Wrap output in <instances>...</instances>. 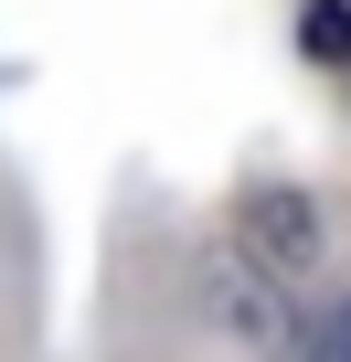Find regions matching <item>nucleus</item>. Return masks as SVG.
Instances as JSON below:
<instances>
[{
  "mask_svg": "<svg viewBox=\"0 0 351 362\" xmlns=\"http://www.w3.org/2000/svg\"><path fill=\"white\" fill-rule=\"evenodd\" d=\"M298 33H309V54H319V64H351V0H309Z\"/></svg>",
  "mask_w": 351,
  "mask_h": 362,
  "instance_id": "f03ea898",
  "label": "nucleus"
},
{
  "mask_svg": "<svg viewBox=\"0 0 351 362\" xmlns=\"http://www.w3.org/2000/svg\"><path fill=\"white\" fill-rule=\"evenodd\" d=\"M245 235L277 256V267H309L319 256V224H309V192H256L245 203Z\"/></svg>",
  "mask_w": 351,
  "mask_h": 362,
  "instance_id": "f257e3e1",
  "label": "nucleus"
},
{
  "mask_svg": "<svg viewBox=\"0 0 351 362\" xmlns=\"http://www.w3.org/2000/svg\"><path fill=\"white\" fill-rule=\"evenodd\" d=\"M309 362H351V298H330V309H319V341H309Z\"/></svg>",
  "mask_w": 351,
  "mask_h": 362,
  "instance_id": "7ed1b4c3",
  "label": "nucleus"
}]
</instances>
